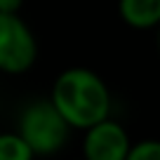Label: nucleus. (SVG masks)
I'll return each instance as SVG.
<instances>
[{
	"label": "nucleus",
	"instance_id": "f257e3e1",
	"mask_svg": "<svg viewBox=\"0 0 160 160\" xmlns=\"http://www.w3.org/2000/svg\"><path fill=\"white\" fill-rule=\"evenodd\" d=\"M52 101L75 130H90L111 113V92L90 68H66L52 87Z\"/></svg>",
	"mask_w": 160,
	"mask_h": 160
},
{
	"label": "nucleus",
	"instance_id": "f03ea898",
	"mask_svg": "<svg viewBox=\"0 0 160 160\" xmlns=\"http://www.w3.org/2000/svg\"><path fill=\"white\" fill-rule=\"evenodd\" d=\"M68 120L61 115L54 101H35L21 113L19 134L31 144L35 155H52L68 139Z\"/></svg>",
	"mask_w": 160,
	"mask_h": 160
},
{
	"label": "nucleus",
	"instance_id": "7ed1b4c3",
	"mask_svg": "<svg viewBox=\"0 0 160 160\" xmlns=\"http://www.w3.org/2000/svg\"><path fill=\"white\" fill-rule=\"evenodd\" d=\"M38 59V42L26 21L12 12H0V71L26 73Z\"/></svg>",
	"mask_w": 160,
	"mask_h": 160
},
{
	"label": "nucleus",
	"instance_id": "20e7f679",
	"mask_svg": "<svg viewBox=\"0 0 160 160\" xmlns=\"http://www.w3.org/2000/svg\"><path fill=\"white\" fill-rule=\"evenodd\" d=\"M130 148V134L120 122L111 118L85 130V144H82L85 160H127Z\"/></svg>",
	"mask_w": 160,
	"mask_h": 160
},
{
	"label": "nucleus",
	"instance_id": "39448f33",
	"mask_svg": "<svg viewBox=\"0 0 160 160\" xmlns=\"http://www.w3.org/2000/svg\"><path fill=\"white\" fill-rule=\"evenodd\" d=\"M118 12L132 28L160 26V0H118Z\"/></svg>",
	"mask_w": 160,
	"mask_h": 160
},
{
	"label": "nucleus",
	"instance_id": "423d86ee",
	"mask_svg": "<svg viewBox=\"0 0 160 160\" xmlns=\"http://www.w3.org/2000/svg\"><path fill=\"white\" fill-rule=\"evenodd\" d=\"M35 151L19 132L0 134V160H33Z\"/></svg>",
	"mask_w": 160,
	"mask_h": 160
},
{
	"label": "nucleus",
	"instance_id": "0eeeda50",
	"mask_svg": "<svg viewBox=\"0 0 160 160\" xmlns=\"http://www.w3.org/2000/svg\"><path fill=\"white\" fill-rule=\"evenodd\" d=\"M127 160H160V141L146 139V141H139V144H132Z\"/></svg>",
	"mask_w": 160,
	"mask_h": 160
},
{
	"label": "nucleus",
	"instance_id": "6e6552de",
	"mask_svg": "<svg viewBox=\"0 0 160 160\" xmlns=\"http://www.w3.org/2000/svg\"><path fill=\"white\" fill-rule=\"evenodd\" d=\"M21 5H24V0H0V12H12V14H17V12L21 10Z\"/></svg>",
	"mask_w": 160,
	"mask_h": 160
},
{
	"label": "nucleus",
	"instance_id": "1a4fd4ad",
	"mask_svg": "<svg viewBox=\"0 0 160 160\" xmlns=\"http://www.w3.org/2000/svg\"><path fill=\"white\" fill-rule=\"evenodd\" d=\"M158 47H160V33H158Z\"/></svg>",
	"mask_w": 160,
	"mask_h": 160
},
{
	"label": "nucleus",
	"instance_id": "9d476101",
	"mask_svg": "<svg viewBox=\"0 0 160 160\" xmlns=\"http://www.w3.org/2000/svg\"><path fill=\"white\" fill-rule=\"evenodd\" d=\"M82 160H85V158H82Z\"/></svg>",
	"mask_w": 160,
	"mask_h": 160
}]
</instances>
